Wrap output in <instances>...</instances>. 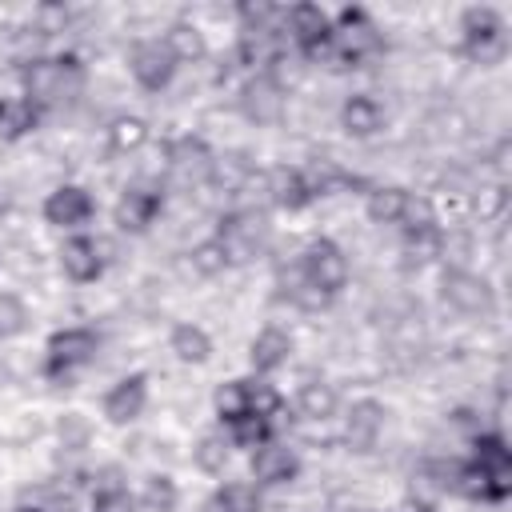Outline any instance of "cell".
<instances>
[{
    "instance_id": "obj_1",
    "label": "cell",
    "mask_w": 512,
    "mask_h": 512,
    "mask_svg": "<svg viewBox=\"0 0 512 512\" xmlns=\"http://www.w3.org/2000/svg\"><path fill=\"white\" fill-rule=\"evenodd\" d=\"M460 52L472 64L504 60V52H508V24H504V16L496 8H488V4L464 8V16H460Z\"/></svg>"
},
{
    "instance_id": "obj_2",
    "label": "cell",
    "mask_w": 512,
    "mask_h": 512,
    "mask_svg": "<svg viewBox=\"0 0 512 512\" xmlns=\"http://www.w3.org/2000/svg\"><path fill=\"white\" fill-rule=\"evenodd\" d=\"M332 48L344 68H356L360 60L380 52V28L372 24V16L364 8H344L332 20Z\"/></svg>"
},
{
    "instance_id": "obj_3",
    "label": "cell",
    "mask_w": 512,
    "mask_h": 512,
    "mask_svg": "<svg viewBox=\"0 0 512 512\" xmlns=\"http://www.w3.org/2000/svg\"><path fill=\"white\" fill-rule=\"evenodd\" d=\"M24 84H28V100H60L80 92L84 84V64L76 56H56V60H32V68H24Z\"/></svg>"
},
{
    "instance_id": "obj_4",
    "label": "cell",
    "mask_w": 512,
    "mask_h": 512,
    "mask_svg": "<svg viewBox=\"0 0 512 512\" xmlns=\"http://www.w3.org/2000/svg\"><path fill=\"white\" fill-rule=\"evenodd\" d=\"M96 348H100V340H96L92 328H60V332H52V340H48V360H44V376L68 384L84 364H92Z\"/></svg>"
},
{
    "instance_id": "obj_5",
    "label": "cell",
    "mask_w": 512,
    "mask_h": 512,
    "mask_svg": "<svg viewBox=\"0 0 512 512\" xmlns=\"http://www.w3.org/2000/svg\"><path fill=\"white\" fill-rule=\"evenodd\" d=\"M300 280L332 300V296L348 284V256L340 252V244H332V240H324V236L312 240V244L304 248V256H300Z\"/></svg>"
},
{
    "instance_id": "obj_6",
    "label": "cell",
    "mask_w": 512,
    "mask_h": 512,
    "mask_svg": "<svg viewBox=\"0 0 512 512\" xmlns=\"http://www.w3.org/2000/svg\"><path fill=\"white\" fill-rule=\"evenodd\" d=\"M440 296H444V304H448L452 312H460V316H488V312L496 308L492 284H488L484 276L468 272V268H448V272L440 276Z\"/></svg>"
},
{
    "instance_id": "obj_7",
    "label": "cell",
    "mask_w": 512,
    "mask_h": 512,
    "mask_svg": "<svg viewBox=\"0 0 512 512\" xmlns=\"http://www.w3.org/2000/svg\"><path fill=\"white\" fill-rule=\"evenodd\" d=\"M216 240L224 244L228 260H248V256H256V252L264 248V240H268V216L256 212V208L228 212V216L220 220Z\"/></svg>"
},
{
    "instance_id": "obj_8",
    "label": "cell",
    "mask_w": 512,
    "mask_h": 512,
    "mask_svg": "<svg viewBox=\"0 0 512 512\" xmlns=\"http://www.w3.org/2000/svg\"><path fill=\"white\" fill-rule=\"evenodd\" d=\"M276 408V392L264 380H228L216 392V416L224 424L240 420V416H268Z\"/></svg>"
},
{
    "instance_id": "obj_9",
    "label": "cell",
    "mask_w": 512,
    "mask_h": 512,
    "mask_svg": "<svg viewBox=\"0 0 512 512\" xmlns=\"http://www.w3.org/2000/svg\"><path fill=\"white\" fill-rule=\"evenodd\" d=\"M284 24H288V32L304 56H320L332 48V16L320 4H308V0L292 4L284 12Z\"/></svg>"
},
{
    "instance_id": "obj_10",
    "label": "cell",
    "mask_w": 512,
    "mask_h": 512,
    "mask_svg": "<svg viewBox=\"0 0 512 512\" xmlns=\"http://www.w3.org/2000/svg\"><path fill=\"white\" fill-rule=\"evenodd\" d=\"M128 68L144 92H164L176 76V56L164 48V40H140L128 56Z\"/></svg>"
},
{
    "instance_id": "obj_11",
    "label": "cell",
    "mask_w": 512,
    "mask_h": 512,
    "mask_svg": "<svg viewBox=\"0 0 512 512\" xmlns=\"http://www.w3.org/2000/svg\"><path fill=\"white\" fill-rule=\"evenodd\" d=\"M240 112H244L252 124H276V120L284 116V84H280L272 72L252 76V80L240 88Z\"/></svg>"
},
{
    "instance_id": "obj_12",
    "label": "cell",
    "mask_w": 512,
    "mask_h": 512,
    "mask_svg": "<svg viewBox=\"0 0 512 512\" xmlns=\"http://www.w3.org/2000/svg\"><path fill=\"white\" fill-rule=\"evenodd\" d=\"M92 216H96V200L80 184H60L44 200V220L52 228H84Z\"/></svg>"
},
{
    "instance_id": "obj_13",
    "label": "cell",
    "mask_w": 512,
    "mask_h": 512,
    "mask_svg": "<svg viewBox=\"0 0 512 512\" xmlns=\"http://www.w3.org/2000/svg\"><path fill=\"white\" fill-rule=\"evenodd\" d=\"M144 404H148V376L132 372L104 392V420L108 424H132V420H140Z\"/></svg>"
},
{
    "instance_id": "obj_14",
    "label": "cell",
    "mask_w": 512,
    "mask_h": 512,
    "mask_svg": "<svg viewBox=\"0 0 512 512\" xmlns=\"http://www.w3.org/2000/svg\"><path fill=\"white\" fill-rule=\"evenodd\" d=\"M452 492H460L464 500H476V504H496L512 492V480L508 476H496L480 464H456V476H452Z\"/></svg>"
},
{
    "instance_id": "obj_15",
    "label": "cell",
    "mask_w": 512,
    "mask_h": 512,
    "mask_svg": "<svg viewBox=\"0 0 512 512\" xmlns=\"http://www.w3.org/2000/svg\"><path fill=\"white\" fill-rule=\"evenodd\" d=\"M160 204H164V196L156 188H148V184L124 188V196L116 204V228L120 232H148V224L156 220Z\"/></svg>"
},
{
    "instance_id": "obj_16",
    "label": "cell",
    "mask_w": 512,
    "mask_h": 512,
    "mask_svg": "<svg viewBox=\"0 0 512 512\" xmlns=\"http://www.w3.org/2000/svg\"><path fill=\"white\" fill-rule=\"evenodd\" d=\"M300 472V456L288 448V444H260L252 448V480L256 484H292Z\"/></svg>"
},
{
    "instance_id": "obj_17",
    "label": "cell",
    "mask_w": 512,
    "mask_h": 512,
    "mask_svg": "<svg viewBox=\"0 0 512 512\" xmlns=\"http://www.w3.org/2000/svg\"><path fill=\"white\" fill-rule=\"evenodd\" d=\"M168 164H172L184 180H192V184H204V180L216 172V156H212V148H208L200 136H176V140L168 144Z\"/></svg>"
},
{
    "instance_id": "obj_18",
    "label": "cell",
    "mask_w": 512,
    "mask_h": 512,
    "mask_svg": "<svg viewBox=\"0 0 512 512\" xmlns=\"http://www.w3.org/2000/svg\"><path fill=\"white\" fill-rule=\"evenodd\" d=\"M104 244L100 240H92V236H72V240H64V248H60V268H64V276L68 280H76V284H92L100 272H104Z\"/></svg>"
},
{
    "instance_id": "obj_19",
    "label": "cell",
    "mask_w": 512,
    "mask_h": 512,
    "mask_svg": "<svg viewBox=\"0 0 512 512\" xmlns=\"http://www.w3.org/2000/svg\"><path fill=\"white\" fill-rule=\"evenodd\" d=\"M288 356H292V336L284 328H276V324L260 328L256 340H252V348H248V360H252V372L256 376H268V372L284 368Z\"/></svg>"
},
{
    "instance_id": "obj_20",
    "label": "cell",
    "mask_w": 512,
    "mask_h": 512,
    "mask_svg": "<svg viewBox=\"0 0 512 512\" xmlns=\"http://www.w3.org/2000/svg\"><path fill=\"white\" fill-rule=\"evenodd\" d=\"M384 404L380 400H372V396H360L352 408H348V420H344V436H348V444L352 448H372L376 444V436H380V428H384Z\"/></svg>"
},
{
    "instance_id": "obj_21",
    "label": "cell",
    "mask_w": 512,
    "mask_h": 512,
    "mask_svg": "<svg viewBox=\"0 0 512 512\" xmlns=\"http://www.w3.org/2000/svg\"><path fill=\"white\" fill-rule=\"evenodd\" d=\"M412 208H416V200L404 188H392V184L388 188H372L368 200H364V212H368L372 224H408Z\"/></svg>"
},
{
    "instance_id": "obj_22",
    "label": "cell",
    "mask_w": 512,
    "mask_h": 512,
    "mask_svg": "<svg viewBox=\"0 0 512 512\" xmlns=\"http://www.w3.org/2000/svg\"><path fill=\"white\" fill-rule=\"evenodd\" d=\"M340 128L348 132V136H376L380 128H384V108H380V100H372V96H348L344 100V108H340Z\"/></svg>"
},
{
    "instance_id": "obj_23",
    "label": "cell",
    "mask_w": 512,
    "mask_h": 512,
    "mask_svg": "<svg viewBox=\"0 0 512 512\" xmlns=\"http://www.w3.org/2000/svg\"><path fill=\"white\" fill-rule=\"evenodd\" d=\"M268 196H272V204L296 212V208H304L316 192H312V184H308V176H304L300 168H272V172H268Z\"/></svg>"
},
{
    "instance_id": "obj_24",
    "label": "cell",
    "mask_w": 512,
    "mask_h": 512,
    "mask_svg": "<svg viewBox=\"0 0 512 512\" xmlns=\"http://www.w3.org/2000/svg\"><path fill=\"white\" fill-rule=\"evenodd\" d=\"M40 120V104H32L28 96H8L0 100V140L12 144L20 136H28Z\"/></svg>"
},
{
    "instance_id": "obj_25",
    "label": "cell",
    "mask_w": 512,
    "mask_h": 512,
    "mask_svg": "<svg viewBox=\"0 0 512 512\" xmlns=\"http://www.w3.org/2000/svg\"><path fill=\"white\" fill-rule=\"evenodd\" d=\"M336 404H340V396L328 380H308L296 388V412L304 420H328V416H336Z\"/></svg>"
},
{
    "instance_id": "obj_26",
    "label": "cell",
    "mask_w": 512,
    "mask_h": 512,
    "mask_svg": "<svg viewBox=\"0 0 512 512\" xmlns=\"http://www.w3.org/2000/svg\"><path fill=\"white\" fill-rule=\"evenodd\" d=\"M168 348H172L176 360H184V364H204V360L212 356V340H208V332H204L200 324H188V320L172 328Z\"/></svg>"
},
{
    "instance_id": "obj_27",
    "label": "cell",
    "mask_w": 512,
    "mask_h": 512,
    "mask_svg": "<svg viewBox=\"0 0 512 512\" xmlns=\"http://www.w3.org/2000/svg\"><path fill=\"white\" fill-rule=\"evenodd\" d=\"M472 464L496 472V476H512V448L500 432H480L472 440Z\"/></svg>"
},
{
    "instance_id": "obj_28",
    "label": "cell",
    "mask_w": 512,
    "mask_h": 512,
    "mask_svg": "<svg viewBox=\"0 0 512 512\" xmlns=\"http://www.w3.org/2000/svg\"><path fill=\"white\" fill-rule=\"evenodd\" d=\"M228 460H232V440L220 436V432L200 436L196 448H192V464H196L200 472H208V476H220V472L228 468Z\"/></svg>"
},
{
    "instance_id": "obj_29",
    "label": "cell",
    "mask_w": 512,
    "mask_h": 512,
    "mask_svg": "<svg viewBox=\"0 0 512 512\" xmlns=\"http://www.w3.org/2000/svg\"><path fill=\"white\" fill-rule=\"evenodd\" d=\"M164 48L176 56V64H180V60H200V56H204V32H200L196 24H188V20H176V24L164 32Z\"/></svg>"
},
{
    "instance_id": "obj_30",
    "label": "cell",
    "mask_w": 512,
    "mask_h": 512,
    "mask_svg": "<svg viewBox=\"0 0 512 512\" xmlns=\"http://www.w3.org/2000/svg\"><path fill=\"white\" fill-rule=\"evenodd\" d=\"M204 512H260V496H256V488L252 484H224L212 500H208V508Z\"/></svg>"
},
{
    "instance_id": "obj_31",
    "label": "cell",
    "mask_w": 512,
    "mask_h": 512,
    "mask_svg": "<svg viewBox=\"0 0 512 512\" xmlns=\"http://www.w3.org/2000/svg\"><path fill=\"white\" fill-rule=\"evenodd\" d=\"M148 140V124L140 116H116L108 124V148L112 152H136Z\"/></svg>"
},
{
    "instance_id": "obj_32",
    "label": "cell",
    "mask_w": 512,
    "mask_h": 512,
    "mask_svg": "<svg viewBox=\"0 0 512 512\" xmlns=\"http://www.w3.org/2000/svg\"><path fill=\"white\" fill-rule=\"evenodd\" d=\"M176 500H180V492H176V480L172 476H148L144 480V492H140V508L144 512H176Z\"/></svg>"
},
{
    "instance_id": "obj_33",
    "label": "cell",
    "mask_w": 512,
    "mask_h": 512,
    "mask_svg": "<svg viewBox=\"0 0 512 512\" xmlns=\"http://www.w3.org/2000/svg\"><path fill=\"white\" fill-rule=\"evenodd\" d=\"M56 436H60V448L68 452H84L88 440H92V420L84 412H64L60 424H56Z\"/></svg>"
},
{
    "instance_id": "obj_34",
    "label": "cell",
    "mask_w": 512,
    "mask_h": 512,
    "mask_svg": "<svg viewBox=\"0 0 512 512\" xmlns=\"http://www.w3.org/2000/svg\"><path fill=\"white\" fill-rule=\"evenodd\" d=\"M188 256H192V268H196L200 276H220V272L232 264V260H228V252H224V244H220L216 236H212V240H200Z\"/></svg>"
},
{
    "instance_id": "obj_35",
    "label": "cell",
    "mask_w": 512,
    "mask_h": 512,
    "mask_svg": "<svg viewBox=\"0 0 512 512\" xmlns=\"http://www.w3.org/2000/svg\"><path fill=\"white\" fill-rule=\"evenodd\" d=\"M28 328V304L16 292H0V340H12Z\"/></svg>"
},
{
    "instance_id": "obj_36",
    "label": "cell",
    "mask_w": 512,
    "mask_h": 512,
    "mask_svg": "<svg viewBox=\"0 0 512 512\" xmlns=\"http://www.w3.org/2000/svg\"><path fill=\"white\" fill-rule=\"evenodd\" d=\"M228 428H232L228 440L236 448H260V444H268V416H240Z\"/></svg>"
},
{
    "instance_id": "obj_37",
    "label": "cell",
    "mask_w": 512,
    "mask_h": 512,
    "mask_svg": "<svg viewBox=\"0 0 512 512\" xmlns=\"http://www.w3.org/2000/svg\"><path fill=\"white\" fill-rule=\"evenodd\" d=\"M236 16L244 20V32H272V20L280 16V8L268 0H260V4L244 0V4H236Z\"/></svg>"
},
{
    "instance_id": "obj_38",
    "label": "cell",
    "mask_w": 512,
    "mask_h": 512,
    "mask_svg": "<svg viewBox=\"0 0 512 512\" xmlns=\"http://www.w3.org/2000/svg\"><path fill=\"white\" fill-rule=\"evenodd\" d=\"M96 512H136V504H132V496L124 488H104L96 496Z\"/></svg>"
},
{
    "instance_id": "obj_39",
    "label": "cell",
    "mask_w": 512,
    "mask_h": 512,
    "mask_svg": "<svg viewBox=\"0 0 512 512\" xmlns=\"http://www.w3.org/2000/svg\"><path fill=\"white\" fill-rule=\"evenodd\" d=\"M8 204H12V192H8V184H4V180H0V212H4V208H8Z\"/></svg>"
},
{
    "instance_id": "obj_40",
    "label": "cell",
    "mask_w": 512,
    "mask_h": 512,
    "mask_svg": "<svg viewBox=\"0 0 512 512\" xmlns=\"http://www.w3.org/2000/svg\"><path fill=\"white\" fill-rule=\"evenodd\" d=\"M16 512H40V508H16Z\"/></svg>"
}]
</instances>
